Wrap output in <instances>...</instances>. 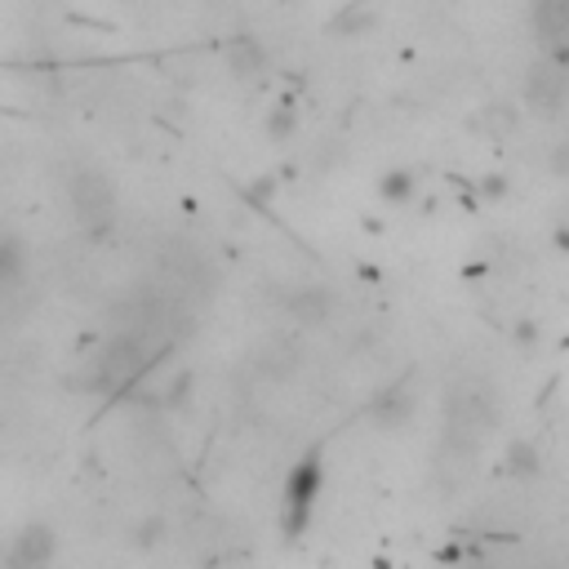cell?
I'll return each mask as SVG.
<instances>
[{
    "label": "cell",
    "mask_w": 569,
    "mask_h": 569,
    "mask_svg": "<svg viewBox=\"0 0 569 569\" xmlns=\"http://www.w3.org/2000/svg\"><path fill=\"white\" fill-rule=\"evenodd\" d=\"M534 32L547 45L569 41V0H538L534 6Z\"/></svg>",
    "instance_id": "obj_3"
},
{
    "label": "cell",
    "mask_w": 569,
    "mask_h": 569,
    "mask_svg": "<svg viewBox=\"0 0 569 569\" xmlns=\"http://www.w3.org/2000/svg\"><path fill=\"white\" fill-rule=\"evenodd\" d=\"M263 374H272V379H285L289 370H294V343H281V338H276V343H267L263 352H259V361H254Z\"/></svg>",
    "instance_id": "obj_5"
},
{
    "label": "cell",
    "mask_w": 569,
    "mask_h": 569,
    "mask_svg": "<svg viewBox=\"0 0 569 569\" xmlns=\"http://www.w3.org/2000/svg\"><path fill=\"white\" fill-rule=\"evenodd\" d=\"M525 98H529V107L534 111H543V117H556V111L565 107V98H569V76H565V67L560 63H534L529 67V76H525Z\"/></svg>",
    "instance_id": "obj_2"
},
{
    "label": "cell",
    "mask_w": 569,
    "mask_h": 569,
    "mask_svg": "<svg viewBox=\"0 0 569 569\" xmlns=\"http://www.w3.org/2000/svg\"><path fill=\"white\" fill-rule=\"evenodd\" d=\"M67 196H72V209L85 227H102L111 222V209H117V192L111 183L98 174V169H76L67 178Z\"/></svg>",
    "instance_id": "obj_1"
},
{
    "label": "cell",
    "mask_w": 569,
    "mask_h": 569,
    "mask_svg": "<svg viewBox=\"0 0 569 569\" xmlns=\"http://www.w3.org/2000/svg\"><path fill=\"white\" fill-rule=\"evenodd\" d=\"M285 311L298 320V325H320L329 316V294L320 285H307V289H294L285 298Z\"/></svg>",
    "instance_id": "obj_4"
}]
</instances>
